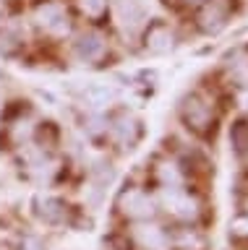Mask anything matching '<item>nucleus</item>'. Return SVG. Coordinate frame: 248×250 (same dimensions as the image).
Returning a JSON list of instances; mask_svg holds the SVG:
<instances>
[{
	"mask_svg": "<svg viewBox=\"0 0 248 250\" xmlns=\"http://www.w3.org/2000/svg\"><path fill=\"white\" fill-rule=\"evenodd\" d=\"M180 120L185 123V128L193 130L196 136H209V133H214L217 115H214L212 99L204 97L201 91L188 94L180 104Z\"/></svg>",
	"mask_w": 248,
	"mask_h": 250,
	"instance_id": "1",
	"label": "nucleus"
},
{
	"mask_svg": "<svg viewBox=\"0 0 248 250\" xmlns=\"http://www.w3.org/2000/svg\"><path fill=\"white\" fill-rule=\"evenodd\" d=\"M32 23L47 37H66L71 29V13L63 0H40L32 8Z\"/></svg>",
	"mask_w": 248,
	"mask_h": 250,
	"instance_id": "2",
	"label": "nucleus"
},
{
	"mask_svg": "<svg viewBox=\"0 0 248 250\" xmlns=\"http://www.w3.org/2000/svg\"><path fill=\"white\" fill-rule=\"evenodd\" d=\"M235 13V0H201L196 11V26L204 34H220L227 29Z\"/></svg>",
	"mask_w": 248,
	"mask_h": 250,
	"instance_id": "3",
	"label": "nucleus"
},
{
	"mask_svg": "<svg viewBox=\"0 0 248 250\" xmlns=\"http://www.w3.org/2000/svg\"><path fill=\"white\" fill-rule=\"evenodd\" d=\"M159 201H162V206L167 208V214L173 219H178V222H183V224H191L193 219L201 214V203L196 201V195L191 190H185L183 185L162 188Z\"/></svg>",
	"mask_w": 248,
	"mask_h": 250,
	"instance_id": "4",
	"label": "nucleus"
},
{
	"mask_svg": "<svg viewBox=\"0 0 248 250\" xmlns=\"http://www.w3.org/2000/svg\"><path fill=\"white\" fill-rule=\"evenodd\" d=\"M118 208L123 216L134 219V222H149L154 216V211H157V201L144 188H128V190L120 193Z\"/></svg>",
	"mask_w": 248,
	"mask_h": 250,
	"instance_id": "5",
	"label": "nucleus"
},
{
	"mask_svg": "<svg viewBox=\"0 0 248 250\" xmlns=\"http://www.w3.org/2000/svg\"><path fill=\"white\" fill-rule=\"evenodd\" d=\"M73 52L84 65H99L107 58V52H110V42H107V37L99 29H87L76 37Z\"/></svg>",
	"mask_w": 248,
	"mask_h": 250,
	"instance_id": "6",
	"label": "nucleus"
},
{
	"mask_svg": "<svg viewBox=\"0 0 248 250\" xmlns=\"http://www.w3.org/2000/svg\"><path fill=\"white\" fill-rule=\"evenodd\" d=\"M115 13H118V21L126 29V34H141V29L149 21L146 0H115Z\"/></svg>",
	"mask_w": 248,
	"mask_h": 250,
	"instance_id": "7",
	"label": "nucleus"
},
{
	"mask_svg": "<svg viewBox=\"0 0 248 250\" xmlns=\"http://www.w3.org/2000/svg\"><path fill=\"white\" fill-rule=\"evenodd\" d=\"M144 39V50L154 55H165L175 47V31L167 21H146V26L141 29Z\"/></svg>",
	"mask_w": 248,
	"mask_h": 250,
	"instance_id": "8",
	"label": "nucleus"
},
{
	"mask_svg": "<svg viewBox=\"0 0 248 250\" xmlns=\"http://www.w3.org/2000/svg\"><path fill=\"white\" fill-rule=\"evenodd\" d=\"M134 242L141 250H173L170 248V232L157 224L138 222L134 229Z\"/></svg>",
	"mask_w": 248,
	"mask_h": 250,
	"instance_id": "9",
	"label": "nucleus"
},
{
	"mask_svg": "<svg viewBox=\"0 0 248 250\" xmlns=\"http://www.w3.org/2000/svg\"><path fill=\"white\" fill-rule=\"evenodd\" d=\"M110 136L118 141L120 146L134 148V144L138 141V136H141L138 120H136L131 112H120L118 117H113V123H110Z\"/></svg>",
	"mask_w": 248,
	"mask_h": 250,
	"instance_id": "10",
	"label": "nucleus"
},
{
	"mask_svg": "<svg viewBox=\"0 0 248 250\" xmlns=\"http://www.w3.org/2000/svg\"><path fill=\"white\" fill-rule=\"evenodd\" d=\"M204 234H199V229L193 227H180V229L170 232V248L175 250H204Z\"/></svg>",
	"mask_w": 248,
	"mask_h": 250,
	"instance_id": "11",
	"label": "nucleus"
},
{
	"mask_svg": "<svg viewBox=\"0 0 248 250\" xmlns=\"http://www.w3.org/2000/svg\"><path fill=\"white\" fill-rule=\"evenodd\" d=\"M76 8L87 21L99 23L105 21V16L110 13V0H76Z\"/></svg>",
	"mask_w": 248,
	"mask_h": 250,
	"instance_id": "12",
	"label": "nucleus"
},
{
	"mask_svg": "<svg viewBox=\"0 0 248 250\" xmlns=\"http://www.w3.org/2000/svg\"><path fill=\"white\" fill-rule=\"evenodd\" d=\"M230 141H232L235 154L246 159V156H248V123H246V120H238V123L230 128Z\"/></svg>",
	"mask_w": 248,
	"mask_h": 250,
	"instance_id": "13",
	"label": "nucleus"
},
{
	"mask_svg": "<svg viewBox=\"0 0 248 250\" xmlns=\"http://www.w3.org/2000/svg\"><path fill=\"white\" fill-rule=\"evenodd\" d=\"M11 21V0H0V29Z\"/></svg>",
	"mask_w": 248,
	"mask_h": 250,
	"instance_id": "14",
	"label": "nucleus"
},
{
	"mask_svg": "<svg viewBox=\"0 0 248 250\" xmlns=\"http://www.w3.org/2000/svg\"><path fill=\"white\" fill-rule=\"evenodd\" d=\"M185 3H201V0H185Z\"/></svg>",
	"mask_w": 248,
	"mask_h": 250,
	"instance_id": "15",
	"label": "nucleus"
}]
</instances>
